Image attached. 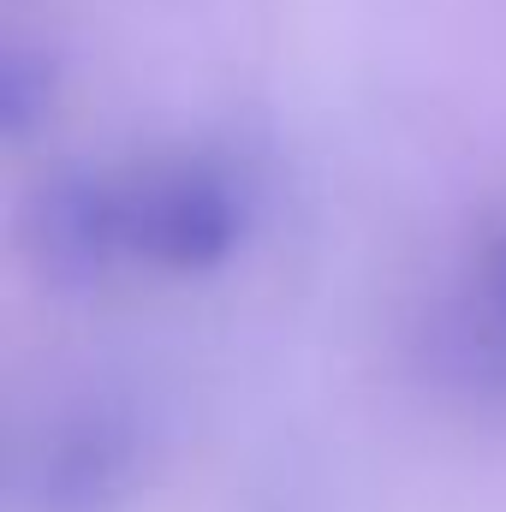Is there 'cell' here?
Instances as JSON below:
<instances>
[{"mask_svg": "<svg viewBox=\"0 0 506 512\" xmlns=\"http://www.w3.org/2000/svg\"><path fill=\"white\" fill-rule=\"evenodd\" d=\"M262 191L227 149H155L120 167L60 173L30 203V245L54 274L137 268L155 280H209L251 245Z\"/></svg>", "mask_w": 506, "mask_h": 512, "instance_id": "1", "label": "cell"}, {"mask_svg": "<svg viewBox=\"0 0 506 512\" xmlns=\"http://www.w3.org/2000/svg\"><path fill=\"white\" fill-rule=\"evenodd\" d=\"M149 477V429L120 399H84L18 459V512H126Z\"/></svg>", "mask_w": 506, "mask_h": 512, "instance_id": "2", "label": "cell"}, {"mask_svg": "<svg viewBox=\"0 0 506 512\" xmlns=\"http://www.w3.org/2000/svg\"><path fill=\"white\" fill-rule=\"evenodd\" d=\"M447 364L477 387H506V209L471 245L447 310Z\"/></svg>", "mask_w": 506, "mask_h": 512, "instance_id": "3", "label": "cell"}]
</instances>
